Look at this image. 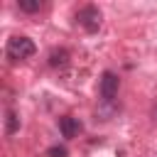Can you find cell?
<instances>
[{"mask_svg":"<svg viewBox=\"0 0 157 157\" xmlns=\"http://www.w3.org/2000/svg\"><path fill=\"white\" fill-rule=\"evenodd\" d=\"M34 52H37V47H34V42L29 37H10L7 44H5V56L10 61H25Z\"/></svg>","mask_w":157,"mask_h":157,"instance_id":"6da1fadb","label":"cell"},{"mask_svg":"<svg viewBox=\"0 0 157 157\" xmlns=\"http://www.w3.org/2000/svg\"><path fill=\"white\" fill-rule=\"evenodd\" d=\"M76 22L86 29V32H98L101 22H103V15L96 5H83L78 12H76Z\"/></svg>","mask_w":157,"mask_h":157,"instance_id":"7a4b0ae2","label":"cell"},{"mask_svg":"<svg viewBox=\"0 0 157 157\" xmlns=\"http://www.w3.org/2000/svg\"><path fill=\"white\" fill-rule=\"evenodd\" d=\"M118 86H120L118 76H115L113 71H103V76H101V86H98L101 98H103L105 103H113L115 96H118Z\"/></svg>","mask_w":157,"mask_h":157,"instance_id":"3957f363","label":"cell"},{"mask_svg":"<svg viewBox=\"0 0 157 157\" xmlns=\"http://www.w3.org/2000/svg\"><path fill=\"white\" fill-rule=\"evenodd\" d=\"M59 128H61V135H64V137H76V135L81 132V123H78L76 118H71V115L61 118V120H59Z\"/></svg>","mask_w":157,"mask_h":157,"instance_id":"277c9868","label":"cell"},{"mask_svg":"<svg viewBox=\"0 0 157 157\" xmlns=\"http://www.w3.org/2000/svg\"><path fill=\"white\" fill-rule=\"evenodd\" d=\"M20 128V118L15 110H5V135H12Z\"/></svg>","mask_w":157,"mask_h":157,"instance_id":"5b68a950","label":"cell"},{"mask_svg":"<svg viewBox=\"0 0 157 157\" xmlns=\"http://www.w3.org/2000/svg\"><path fill=\"white\" fill-rule=\"evenodd\" d=\"M17 7L22 12H39L44 7V2L42 0H17Z\"/></svg>","mask_w":157,"mask_h":157,"instance_id":"8992f818","label":"cell"},{"mask_svg":"<svg viewBox=\"0 0 157 157\" xmlns=\"http://www.w3.org/2000/svg\"><path fill=\"white\" fill-rule=\"evenodd\" d=\"M66 59H69V52H66V49H54V52L49 54V64H52V66H64Z\"/></svg>","mask_w":157,"mask_h":157,"instance_id":"52a82bcc","label":"cell"},{"mask_svg":"<svg viewBox=\"0 0 157 157\" xmlns=\"http://www.w3.org/2000/svg\"><path fill=\"white\" fill-rule=\"evenodd\" d=\"M49 155H52V157H66V150H64V147H52Z\"/></svg>","mask_w":157,"mask_h":157,"instance_id":"ba28073f","label":"cell"}]
</instances>
